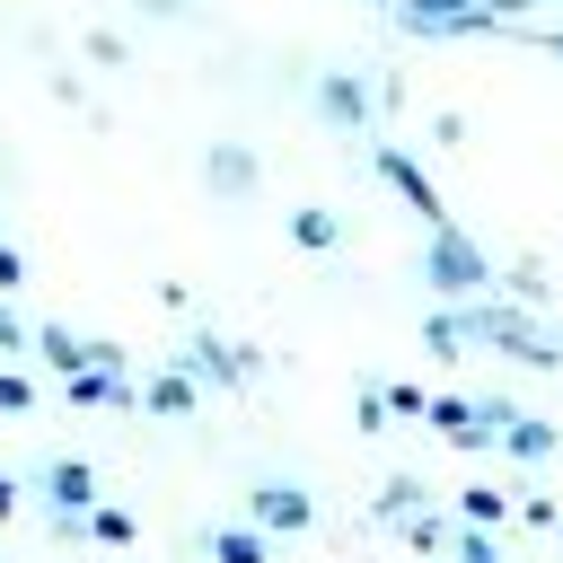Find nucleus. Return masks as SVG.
Segmentation results:
<instances>
[{
	"label": "nucleus",
	"instance_id": "obj_1",
	"mask_svg": "<svg viewBox=\"0 0 563 563\" xmlns=\"http://www.w3.org/2000/svg\"><path fill=\"white\" fill-rule=\"evenodd\" d=\"M422 282H431L440 299H484V290H493V255H484L457 220H440L431 246H422Z\"/></svg>",
	"mask_w": 563,
	"mask_h": 563
},
{
	"label": "nucleus",
	"instance_id": "obj_2",
	"mask_svg": "<svg viewBox=\"0 0 563 563\" xmlns=\"http://www.w3.org/2000/svg\"><path fill=\"white\" fill-rule=\"evenodd\" d=\"M387 18H396L413 44H475V35H501V26H510V18H493L484 0H396Z\"/></svg>",
	"mask_w": 563,
	"mask_h": 563
},
{
	"label": "nucleus",
	"instance_id": "obj_3",
	"mask_svg": "<svg viewBox=\"0 0 563 563\" xmlns=\"http://www.w3.org/2000/svg\"><path fill=\"white\" fill-rule=\"evenodd\" d=\"M510 413H519L510 396H431V405H422V422H431L440 440H457V449H493Z\"/></svg>",
	"mask_w": 563,
	"mask_h": 563
},
{
	"label": "nucleus",
	"instance_id": "obj_4",
	"mask_svg": "<svg viewBox=\"0 0 563 563\" xmlns=\"http://www.w3.org/2000/svg\"><path fill=\"white\" fill-rule=\"evenodd\" d=\"M176 361H185L202 387H246V378L264 369V352H255V343H229L220 325H185V352H176Z\"/></svg>",
	"mask_w": 563,
	"mask_h": 563
},
{
	"label": "nucleus",
	"instance_id": "obj_5",
	"mask_svg": "<svg viewBox=\"0 0 563 563\" xmlns=\"http://www.w3.org/2000/svg\"><path fill=\"white\" fill-rule=\"evenodd\" d=\"M378 185H387V194H396V202H405V211H413L422 229H440V220H449V202H440L431 167H422L413 150H396V141H378Z\"/></svg>",
	"mask_w": 563,
	"mask_h": 563
},
{
	"label": "nucleus",
	"instance_id": "obj_6",
	"mask_svg": "<svg viewBox=\"0 0 563 563\" xmlns=\"http://www.w3.org/2000/svg\"><path fill=\"white\" fill-rule=\"evenodd\" d=\"M246 528H264V537H308V528H317V493L264 475V484H246Z\"/></svg>",
	"mask_w": 563,
	"mask_h": 563
},
{
	"label": "nucleus",
	"instance_id": "obj_7",
	"mask_svg": "<svg viewBox=\"0 0 563 563\" xmlns=\"http://www.w3.org/2000/svg\"><path fill=\"white\" fill-rule=\"evenodd\" d=\"M317 114H325L334 132H369V123H378V79H361V70H325V79H317Z\"/></svg>",
	"mask_w": 563,
	"mask_h": 563
},
{
	"label": "nucleus",
	"instance_id": "obj_8",
	"mask_svg": "<svg viewBox=\"0 0 563 563\" xmlns=\"http://www.w3.org/2000/svg\"><path fill=\"white\" fill-rule=\"evenodd\" d=\"M35 501H44V510H97L106 493H97V466H88V457H53V466L35 475Z\"/></svg>",
	"mask_w": 563,
	"mask_h": 563
},
{
	"label": "nucleus",
	"instance_id": "obj_9",
	"mask_svg": "<svg viewBox=\"0 0 563 563\" xmlns=\"http://www.w3.org/2000/svg\"><path fill=\"white\" fill-rule=\"evenodd\" d=\"M255 176H264V167H255V150H246V141H211V150H202V185H211L220 202H246V194H255Z\"/></svg>",
	"mask_w": 563,
	"mask_h": 563
},
{
	"label": "nucleus",
	"instance_id": "obj_10",
	"mask_svg": "<svg viewBox=\"0 0 563 563\" xmlns=\"http://www.w3.org/2000/svg\"><path fill=\"white\" fill-rule=\"evenodd\" d=\"M62 396H70L79 413H123V405H141L132 369H79V378H62Z\"/></svg>",
	"mask_w": 563,
	"mask_h": 563
},
{
	"label": "nucleus",
	"instance_id": "obj_11",
	"mask_svg": "<svg viewBox=\"0 0 563 563\" xmlns=\"http://www.w3.org/2000/svg\"><path fill=\"white\" fill-rule=\"evenodd\" d=\"M141 405H150V413H167V422H185V413L202 405V378H194L185 361H167L158 378H141Z\"/></svg>",
	"mask_w": 563,
	"mask_h": 563
},
{
	"label": "nucleus",
	"instance_id": "obj_12",
	"mask_svg": "<svg viewBox=\"0 0 563 563\" xmlns=\"http://www.w3.org/2000/svg\"><path fill=\"white\" fill-rule=\"evenodd\" d=\"M493 449H501V457H519V466H545V457H554V449H563V431H554V422H545V413H510V422H501V440H493Z\"/></svg>",
	"mask_w": 563,
	"mask_h": 563
},
{
	"label": "nucleus",
	"instance_id": "obj_13",
	"mask_svg": "<svg viewBox=\"0 0 563 563\" xmlns=\"http://www.w3.org/2000/svg\"><path fill=\"white\" fill-rule=\"evenodd\" d=\"M290 246H299V255H334V246H343V220H334L325 202H299V211H290Z\"/></svg>",
	"mask_w": 563,
	"mask_h": 563
},
{
	"label": "nucleus",
	"instance_id": "obj_14",
	"mask_svg": "<svg viewBox=\"0 0 563 563\" xmlns=\"http://www.w3.org/2000/svg\"><path fill=\"white\" fill-rule=\"evenodd\" d=\"M202 545H211V563H273V537H264V528H246V519L211 528Z\"/></svg>",
	"mask_w": 563,
	"mask_h": 563
},
{
	"label": "nucleus",
	"instance_id": "obj_15",
	"mask_svg": "<svg viewBox=\"0 0 563 563\" xmlns=\"http://www.w3.org/2000/svg\"><path fill=\"white\" fill-rule=\"evenodd\" d=\"M413 510H431V493H422V475H387V484H378V519H387V528H405Z\"/></svg>",
	"mask_w": 563,
	"mask_h": 563
},
{
	"label": "nucleus",
	"instance_id": "obj_16",
	"mask_svg": "<svg viewBox=\"0 0 563 563\" xmlns=\"http://www.w3.org/2000/svg\"><path fill=\"white\" fill-rule=\"evenodd\" d=\"M501 519H510V493H493V484H466V493H457V528H484V537H493Z\"/></svg>",
	"mask_w": 563,
	"mask_h": 563
},
{
	"label": "nucleus",
	"instance_id": "obj_17",
	"mask_svg": "<svg viewBox=\"0 0 563 563\" xmlns=\"http://www.w3.org/2000/svg\"><path fill=\"white\" fill-rule=\"evenodd\" d=\"M449 528H457V519H440V510H413V519H405L396 537H405V545H413V554L431 563V554H449Z\"/></svg>",
	"mask_w": 563,
	"mask_h": 563
},
{
	"label": "nucleus",
	"instance_id": "obj_18",
	"mask_svg": "<svg viewBox=\"0 0 563 563\" xmlns=\"http://www.w3.org/2000/svg\"><path fill=\"white\" fill-rule=\"evenodd\" d=\"M88 537H97V545H132V537H141V519H132V510H114V501H97V510H88Z\"/></svg>",
	"mask_w": 563,
	"mask_h": 563
},
{
	"label": "nucleus",
	"instance_id": "obj_19",
	"mask_svg": "<svg viewBox=\"0 0 563 563\" xmlns=\"http://www.w3.org/2000/svg\"><path fill=\"white\" fill-rule=\"evenodd\" d=\"M352 422H361V431H387V378H361V396H352Z\"/></svg>",
	"mask_w": 563,
	"mask_h": 563
},
{
	"label": "nucleus",
	"instance_id": "obj_20",
	"mask_svg": "<svg viewBox=\"0 0 563 563\" xmlns=\"http://www.w3.org/2000/svg\"><path fill=\"white\" fill-rule=\"evenodd\" d=\"M0 413H35V378L0 361Z\"/></svg>",
	"mask_w": 563,
	"mask_h": 563
},
{
	"label": "nucleus",
	"instance_id": "obj_21",
	"mask_svg": "<svg viewBox=\"0 0 563 563\" xmlns=\"http://www.w3.org/2000/svg\"><path fill=\"white\" fill-rule=\"evenodd\" d=\"M449 554H457V563H501V545H493L484 528H449Z\"/></svg>",
	"mask_w": 563,
	"mask_h": 563
},
{
	"label": "nucleus",
	"instance_id": "obj_22",
	"mask_svg": "<svg viewBox=\"0 0 563 563\" xmlns=\"http://www.w3.org/2000/svg\"><path fill=\"white\" fill-rule=\"evenodd\" d=\"M510 519H528V528H554V519H563V501H545V493H519V501H510Z\"/></svg>",
	"mask_w": 563,
	"mask_h": 563
},
{
	"label": "nucleus",
	"instance_id": "obj_23",
	"mask_svg": "<svg viewBox=\"0 0 563 563\" xmlns=\"http://www.w3.org/2000/svg\"><path fill=\"white\" fill-rule=\"evenodd\" d=\"M88 62H106V70H123V62H132V44H123V35H88Z\"/></svg>",
	"mask_w": 563,
	"mask_h": 563
},
{
	"label": "nucleus",
	"instance_id": "obj_24",
	"mask_svg": "<svg viewBox=\"0 0 563 563\" xmlns=\"http://www.w3.org/2000/svg\"><path fill=\"white\" fill-rule=\"evenodd\" d=\"M26 334H35V325H18V317H9V299H0V361H18V352H26Z\"/></svg>",
	"mask_w": 563,
	"mask_h": 563
},
{
	"label": "nucleus",
	"instance_id": "obj_25",
	"mask_svg": "<svg viewBox=\"0 0 563 563\" xmlns=\"http://www.w3.org/2000/svg\"><path fill=\"white\" fill-rule=\"evenodd\" d=\"M18 282H26V255H18L9 238H0V290H18Z\"/></svg>",
	"mask_w": 563,
	"mask_h": 563
},
{
	"label": "nucleus",
	"instance_id": "obj_26",
	"mask_svg": "<svg viewBox=\"0 0 563 563\" xmlns=\"http://www.w3.org/2000/svg\"><path fill=\"white\" fill-rule=\"evenodd\" d=\"M18 501H26V484H18V475H0V528L18 519Z\"/></svg>",
	"mask_w": 563,
	"mask_h": 563
},
{
	"label": "nucleus",
	"instance_id": "obj_27",
	"mask_svg": "<svg viewBox=\"0 0 563 563\" xmlns=\"http://www.w3.org/2000/svg\"><path fill=\"white\" fill-rule=\"evenodd\" d=\"M132 9H150V18H176V9H185V0H132Z\"/></svg>",
	"mask_w": 563,
	"mask_h": 563
},
{
	"label": "nucleus",
	"instance_id": "obj_28",
	"mask_svg": "<svg viewBox=\"0 0 563 563\" xmlns=\"http://www.w3.org/2000/svg\"><path fill=\"white\" fill-rule=\"evenodd\" d=\"M537 44H545V53H563V35H537Z\"/></svg>",
	"mask_w": 563,
	"mask_h": 563
},
{
	"label": "nucleus",
	"instance_id": "obj_29",
	"mask_svg": "<svg viewBox=\"0 0 563 563\" xmlns=\"http://www.w3.org/2000/svg\"><path fill=\"white\" fill-rule=\"evenodd\" d=\"M369 9H396V0H369Z\"/></svg>",
	"mask_w": 563,
	"mask_h": 563
},
{
	"label": "nucleus",
	"instance_id": "obj_30",
	"mask_svg": "<svg viewBox=\"0 0 563 563\" xmlns=\"http://www.w3.org/2000/svg\"><path fill=\"white\" fill-rule=\"evenodd\" d=\"M554 545H563V519H554Z\"/></svg>",
	"mask_w": 563,
	"mask_h": 563
}]
</instances>
